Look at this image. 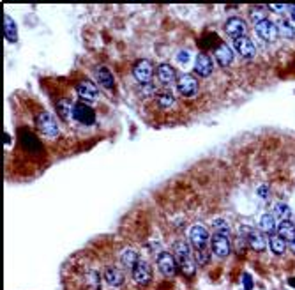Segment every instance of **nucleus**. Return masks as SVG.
Here are the masks:
<instances>
[{"label":"nucleus","instance_id":"12","mask_svg":"<svg viewBox=\"0 0 295 290\" xmlns=\"http://www.w3.org/2000/svg\"><path fill=\"white\" fill-rule=\"evenodd\" d=\"M246 21L242 18H230L225 25V30H226L228 36H232L233 39H239L246 34Z\"/></svg>","mask_w":295,"mask_h":290},{"label":"nucleus","instance_id":"1","mask_svg":"<svg viewBox=\"0 0 295 290\" xmlns=\"http://www.w3.org/2000/svg\"><path fill=\"white\" fill-rule=\"evenodd\" d=\"M73 119L78 122V124L92 126L94 122H96V111L88 107V105H85V103H74Z\"/></svg>","mask_w":295,"mask_h":290},{"label":"nucleus","instance_id":"3","mask_svg":"<svg viewBox=\"0 0 295 290\" xmlns=\"http://www.w3.org/2000/svg\"><path fill=\"white\" fill-rule=\"evenodd\" d=\"M177 91L184 97H191L198 92V82L193 74H180L177 80Z\"/></svg>","mask_w":295,"mask_h":290},{"label":"nucleus","instance_id":"26","mask_svg":"<svg viewBox=\"0 0 295 290\" xmlns=\"http://www.w3.org/2000/svg\"><path fill=\"white\" fill-rule=\"evenodd\" d=\"M97 80H99V83H103V87L106 89L113 87V76H111V72L106 68L97 69Z\"/></svg>","mask_w":295,"mask_h":290},{"label":"nucleus","instance_id":"23","mask_svg":"<svg viewBox=\"0 0 295 290\" xmlns=\"http://www.w3.org/2000/svg\"><path fill=\"white\" fill-rule=\"evenodd\" d=\"M212 227H214V234H218V236L230 237V234H232L230 223H228L226 219H223V218H216L212 221Z\"/></svg>","mask_w":295,"mask_h":290},{"label":"nucleus","instance_id":"37","mask_svg":"<svg viewBox=\"0 0 295 290\" xmlns=\"http://www.w3.org/2000/svg\"><path fill=\"white\" fill-rule=\"evenodd\" d=\"M290 250L295 253V241H292V242H290Z\"/></svg>","mask_w":295,"mask_h":290},{"label":"nucleus","instance_id":"9","mask_svg":"<svg viewBox=\"0 0 295 290\" xmlns=\"http://www.w3.org/2000/svg\"><path fill=\"white\" fill-rule=\"evenodd\" d=\"M194 71H196V74L202 78H207L212 74L214 71V66H212V60H210V57L205 54H198L196 55V60H194Z\"/></svg>","mask_w":295,"mask_h":290},{"label":"nucleus","instance_id":"33","mask_svg":"<svg viewBox=\"0 0 295 290\" xmlns=\"http://www.w3.org/2000/svg\"><path fill=\"white\" fill-rule=\"evenodd\" d=\"M177 60H179L180 64H189V60H191V55H189V52H186V50H182V52H179V55H177Z\"/></svg>","mask_w":295,"mask_h":290},{"label":"nucleus","instance_id":"11","mask_svg":"<svg viewBox=\"0 0 295 290\" xmlns=\"http://www.w3.org/2000/svg\"><path fill=\"white\" fill-rule=\"evenodd\" d=\"M78 96H80V99L82 101H96L97 96H99V91H97L96 83L92 82H80L78 83Z\"/></svg>","mask_w":295,"mask_h":290},{"label":"nucleus","instance_id":"32","mask_svg":"<svg viewBox=\"0 0 295 290\" xmlns=\"http://www.w3.org/2000/svg\"><path fill=\"white\" fill-rule=\"evenodd\" d=\"M257 195L260 197L261 200H267V199H269V195H271V189H269V186H267V184H261V186H258Z\"/></svg>","mask_w":295,"mask_h":290},{"label":"nucleus","instance_id":"21","mask_svg":"<svg viewBox=\"0 0 295 290\" xmlns=\"http://www.w3.org/2000/svg\"><path fill=\"white\" fill-rule=\"evenodd\" d=\"M247 242H249V246L255 250V252H263L267 246V241L265 237H263V234L261 232H251L249 234V239H247Z\"/></svg>","mask_w":295,"mask_h":290},{"label":"nucleus","instance_id":"8","mask_svg":"<svg viewBox=\"0 0 295 290\" xmlns=\"http://www.w3.org/2000/svg\"><path fill=\"white\" fill-rule=\"evenodd\" d=\"M255 30H257V34L260 36L261 39H265V41H274L278 37V25L272 23L271 19H265V21H260V23L255 25Z\"/></svg>","mask_w":295,"mask_h":290},{"label":"nucleus","instance_id":"10","mask_svg":"<svg viewBox=\"0 0 295 290\" xmlns=\"http://www.w3.org/2000/svg\"><path fill=\"white\" fill-rule=\"evenodd\" d=\"M233 46H235V50L239 52V55H242L244 58H253L255 54H257V48H255L253 41L249 37H246V36L235 39V41H233Z\"/></svg>","mask_w":295,"mask_h":290},{"label":"nucleus","instance_id":"19","mask_svg":"<svg viewBox=\"0 0 295 290\" xmlns=\"http://www.w3.org/2000/svg\"><path fill=\"white\" fill-rule=\"evenodd\" d=\"M121 262L122 266L127 267V269H135V266L140 262V256H138V252L133 250V248H127L121 253Z\"/></svg>","mask_w":295,"mask_h":290},{"label":"nucleus","instance_id":"20","mask_svg":"<svg viewBox=\"0 0 295 290\" xmlns=\"http://www.w3.org/2000/svg\"><path fill=\"white\" fill-rule=\"evenodd\" d=\"M4 36L7 37L9 43H16L18 41V27H16V23L13 21V18L9 15L4 16Z\"/></svg>","mask_w":295,"mask_h":290},{"label":"nucleus","instance_id":"36","mask_svg":"<svg viewBox=\"0 0 295 290\" xmlns=\"http://www.w3.org/2000/svg\"><path fill=\"white\" fill-rule=\"evenodd\" d=\"M288 9L292 11V18L295 19V5H290V7H288Z\"/></svg>","mask_w":295,"mask_h":290},{"label":"nucleus","instance_id":"5","mask_svg":"<svg viewBox=\"0 0 295 290\" xmlns=\"http://www.w3.org/2000/svg\"><path fill=\"white\" fill-rule=\"evenodd\" d=\"M189 239H191V244L196 248V252L198 250H205L208 242V232L207 228L203 227V225H194L191 228V232H189Z\"/></svg>","mask_w":295,"mask_h":290},{"label":"nucleus","instance_id":"2","mask_svg":"<svg viewBox=\"0 0 295 290\" xmlns=\"http://www.w3.org/2000/svg\"><path fill=\"white\" fill-rule=\"evenodd\" d=\"M133 74L141 85H145V83H150L152 76H154V68H152V64L147 60V58H141L138 62L135 64V68H133Z\"/></svg>","mask_w":295,"mask_h":290},{"label":"nucleus","instance_id":"35","mask_svg":"<svg viewBox=\"0 0 295 290\" xmlns=\"http://www.w3.org/2000/svg\"><path fill=\"white\" fill-rule=\"evenodd\" d=\"M244 278H246V289L249 290V289H251V280H249V276H247V274L244 276Z\"/></svg>","mask_w":295,"mask_h":290},{"label":"nucleus","instance_id":"24","mask_svg":"<svg viewBox=\"0 0 295 290\" xmlns=\"http://www.w3.org/2000/svg\"><path fill=\"white\" fill-rule=\"evenodd\" d=\"M260 228H261V232L271 234V236H272V234H274V230H278L276 218H274V214H265V216H261Z\"/></svg>","mask_w":295,"mask_h":290},{"label":"nucleus","instance_id":"29","mask_svg":"<svg viewBox=\"0 0 295 290\" xmlns=\"http://www.w3.org/2000/svg\"><path fill=\"white\" fill-rule=\"evenodd\" d=\"M157 105L161 108H165V110H170V108H174L175 105V97L172 94H159L157 96Z\"/></svg>","mask_w":295,"mask_h":290},{"label":"nucleus","instance_id":"31","mask_svg":"<svg viewBox=\"0 0 295 290\" xmlns=\"http://www.w3.org/2000/svg\"><path fill=\"white\" fill-rule=\"evenodd\" d=\"M194 258H196V262H198V264H202V266L208 264V260H210V256H208L207 250H198V252L194 253Z\"/></svg>","mask_w":295,"mask_h":290},{"label":"nucleus","instance_id":"27","mask_svg":"<svg viewBox=\"0 0 295 290\" xmlns=\"http://www.w3.org/2000/svg\"><path fill=\"white\" fill-rule=\"evenodd\" d=\"M73 110H74V105L69 99H62V101L58 103V113L64 117V119H71L73 117Z\"/></svg>","mask_w":295,"mask_h":290},{"label":"nucleus","instance_id":"16","mask_svg":"<svg viewBox=\"0 0 295 290\" xmlns=\"http://www.w3.org/2000/svg\"><path fill=\"white\" fill-rule=\"evenodd\" d=\"M156 74L163 85H172L175 82V69L168 64H161L159 68L156 69Z\"/></svg>","mask_w":295,"mask_h":290},{"label":"nucleus","instance_id":"14","mask_svg":"<svg viewBox=\"0 0 295 290\" xmlns=\"http://www.w3.org/2000/svg\"><path fill=\"white\" fill-rule=\"evenodd\" d=\"M210 244H212V253H216L219 258H225L230 253V241H228V237L214 234V237L210 239Z\"/></svg>","mask_w":295,"mask_h":290},{"label":"nucleus","instance_id":"7","mask_svg":"<svg viewBox=\"0 0 295 290\" xmlns=\"http://www.w3.org/2000/svg\"><path fill=\"white\" fill-rule=\"evenodd\" d=\"M133 278H135V281L138 283V285H147L150 280H152V271H150V266L147 260H141L135 266V269H133Z\"/></svg>","mask_w":295,"mask_h":290},{"label":"nucleus","instance_id":"22","mask_svg":"<svg viewBox=\"0 0 295 290\" xmlns=\"http://www.w3.org/2000/svg\"><path fill=\"white\" fill-rule=\"evenodd\" d=\"M278 34L281 37H286V39H294L295 37V29L294 25H292L290 19H281L279 23H278Z\"/></svg>","mask_w":295,"mask_h":290},{"label":"nucleus","instance_id":"28","mask_svg":"<svg viewBox=\"0 0 295 290\" xmlns=\"http://www.w3.org/2000/svg\"><path fill=\"white\" fill-rule=\"evenodd\" d=\"M274 218H279L281 221H286L290 218V207L286 203L279 202L274 205Z\"/></svg>","mask_w":295,"mask_h":290},{"label":"nucleus","instance_id":"18","mask_svg":"<svg viewBox=\"0 0 295 290\" xmlns=\"http://www.w3.org/2000/svg\"><path fill=\"white\" fill-rule=\"evenodd\" d=\"M278 234H279V237L283 239V241H295V223H292L290 219H286V221H281L279 225H278Z\"/></svg>","mask_w":295,"mask_h":290},{"label":"nucleus","instance_id":"6","mask_svg":"<svg viewBox=\"0 0 295 290\" xmlns=\"http://www.w3.org/2000/svg\"><path fill=\"white\" fill-rule=\"evenodd\" d=\"M177 260H175L174 255H170V253L163 252L159 256H157V267H159V271L163 272L165 276H175V272H177Z\"/></svg>","mask_w":295,"mask_h":290},{"label":"nucleus","instance_id":"25","mask_svg":"<svg viewBox=\"0 0 295 290\" xmlns=\"http://www.w3.org/2000/svg\"><path fill=\"white\" fill-rule=\"evenodd\" d=\"M269 246H271L272 253L281 255V253H285V250H286V241H283L279 236H271V239H269Z\"/></svg>","mask_w":295,"mask_h":290},{"label":"nucleus","instance_id":"15","mask_svg":"<svg viewBox=\"0 0 295 290\" xmlns=\"http://www.w3.org/2000/svg\"><path fill=\"white\" fill-rule=\"evenodd\" d=\"M216 58H218L219 66L228 68L233 62V50L226 43H221L218 46V50H216Z\"/></svg>","mask_w":295,"mask_h":290},{"label":"nucleus","instance_id":"34","mask_svg":"<svg viewBox=\"0 0 295 290\" xmlns=\"http://www.w3.org/2000/svg\"><path fill=\"white\" fill-rule=\"evenodd\" d=\"M271 9H274V11H285L286 7H285V5H271Z\"/></svg>","mask_w":295,"mask_h":290},{"label":"nucleus","instance_id":"4","mask_svg":"<svg viewBox=\"0 0 295 290\" xmlns=\"http://www.w3.org/2000/svg\"><path fill=\"white\" fill-rule=\"evenodd\" d=\"M35 124H37V127L41 129L43 135H46V136H57L58 135L57 122H55L53 117L50 115V113H46V111H43V113H39V115L35 117Z\"/></svg>","mask_w":295,"mask_h":290},{"label":"nucleus","instance_id":"13","mask_svg":"<svg viewBox=\"0 0 295 290\" xmlns=\"http://www.w3.org/2000/svg\"><path fill=\"white\" fill-rule=\"evenodd\" d=\"M174 256L179 266H184L188 262H191V248H189L188 242L184 241H177L174 244Z\"/></svg>","mask_w":295,"mask_h":290},{"label":"nucleus","instance_id":"30","mask_svg":"<svg viewBox=\"0 0 295 290\" xmlns=\"http://www.w3.org/2000/svg\"><path fill=\"white\" fill-rule=\"evenodd\" d=\"M265 16H267V13H265V9H263V7L253 9V13H251V19L255 21V25L260 23V21H265V19H267Z\"/></svg>","mask_w":295,"mask_h":290},{"label":"nucleus","instance_id":"17","mask_svg":"<svg viewBox=\"0 0 295 290\" xmlns=\"http://www.w3.org/2000/svg\"><path fill=\"white\" fill-rule=\"evenodd\" d=\"M103 278H104V281H106L110 287H121L122 283H124V274H122V271H119L117 267H108L106 271H104V274H103Z\"/></svg>","mask_w":295,"mask_h":290}]
</instances>
